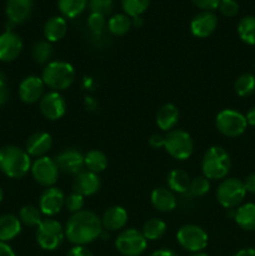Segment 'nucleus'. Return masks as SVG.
Segmentation results:
<instances>
[{
	"label": "nucleus",
	"instance_id": "45",
	"mask_svg": "<svg viewBox=\"0 0 255 256\" xmlns=\"http://www.w3.org/2000/svg\"><path fill=\"white\" fill-rule=\"evenodd\" d=\"M149 144L152 145V148H164V136L160 134H154L150 136Z\"/></svg>",
	"mask_w": 255,
	"mask_h": 256
},
{
	"label": "nucleus",
	"instance_id": "42",
	"mask_svg": "<svg viewBox=\"0 0 255 256\" xmlns=\"http://www.w3.org/2000/svg\"><path fill=\"white\" fill-rule=\"evenodd\" d=\"M195 6L202 9V12H212L218 9L220 0H192Z\"/></svg>",
	"mask_w": 255,
	"mask_h": 256
},
{
	"label": "nucleus",
	"instance_id": "32",
	"mask_svg": "<svg viewBox=\"0 0 255 256\" xmlns=\"http://www.w3.org/2000/svg\"><path fill=\"white\" fill-rule=\"evenodd\" d=\"M132 18L126 14H115L108 22V30L115 36H122L132 28Z\"/></svg>",
	"mask_w": 255,
	"mask_h": 256
},
{
	"label": "nucleus",
	"instance_id": "31",
	"mask_svg": "<svg viewBox=\"0 0 255 256\" xmlns=\"http://www.w3.org/2000/svg\"><path fill=\"white\" fill-rule=\"evenodd\" d=\"M142 232L145 239L155 242V240H159L160 238L164 236V234L166 232V224L162 219L152 218L145 222Z\"/></svg>",
	"mask_w": 255,
	"mask_h": 256
},
{
	"label": "nucleus",
	"instance_id": "6",
	"mask_svg": "<svg viewBox=\"0 0 255 256\" xmlns=\"http://www.w3.org/2000/svg\"><path fill=\"white\" fill-rule=\"evenodd\" d=\"M246 195L244 182L238 178L224 179L216 190V198L219 204L225 209H232L242 204Z\"/></svg>",
	"mask_w": 255,
	"mask_h": 256
},
{
	"label": "nucleus",
	"instance_id": "51",
	"mask_svg": "<svg viewBox=\"0 0 255 256\" xmlns=\"http://www.w3.org/2000/svg\"><path fill=\"white\" fill-rule=\"evenodd\" d=\"M132 25H135V26H142V16L132 18Z\"/></svg>",
	"mask_w": 255,
	"mask_h": 256
},
{
	"label": "nucleus",
	"instance_id": "3",
	"mask_svg": "<svg viewBox=\"0 0 255 256\" xmlns=\"http://www.w3.org/2000/svg\"><path fill=\"white\" fill-rule=\"evenodd\" d=\"M42 79L52 92L69 89L75 80V69L72 64L62 60H54L45 65Z\"/></svg>",
	"mask_w": 255,
	"mask_h": 256
},
{
	"label": "nucleus",
	"instance_id": "49",
	"mask_svg": "<svg viewBox=\"0 0 255 256\" xmlns=\"http://www.w3.org/2000/svg\"><path fill=\"white\" fill-rule=\"evenodd\" d=\"M245 118H246L248 125H252V126H255V106H252V109H250L249 112H246Z\"/></svg>",
	"mask_w": 255,
	"mask_h": 256
},
{
	"label": "nucleus",
	"instance_id": "33",
	"mask_svg": "<svg viewBox=\"0 0 255 256\" xmlns=\"http://www.w3.org/2000/svg\"><path fill=\"white\" fill-rule=\"evenodd\" d=\"M19 220L22 222V224L26 225V226L38 228L44 219H42V214L39 208L34 206V205H25L20 210Z\"/></svg>",
	"mask_w": 255,
	"mask_h": 256
},
{
	"label": "nucleus",
	"instance_id": "34",
	"mask_svg": "<svg viewBox=\"0 0 255 256\" xmlns=\"http://www.w3.org/2000/svg\"><path fill=\"white\" fill-rule=\"evenodd\" d=\"M32 59L38 64H48L52 56V45L48 40H39L34 44L32 50Z\"/></svg>",
	"mask_w": 255,
	"mask_h": 256
},
{
	"label": "nucleus",
	"instance_id": "29",
	"mask_svg": "<svg viewBox=\"0 0 255 256\" xmlns=\"http://www.w3.org/2000/svg\"><path fill=\"white\" fill-rule=\"evenodd\" d=\"M86 6L88 0H58V9L68 19L79 16Z\"/></svg>",
	"mask_w": 255,
	"mask_h": 256
},
{
	"label": "nucleus",
	"instance_id": "7",
	"mask_svg": "<svg viewBox=\"0 0 255 256\" xmlns=\"http://www.w3.org/2000/svg\"><path fill=\"white\" fill-rule=\"evenodd\" d=\"M65 239V229L54 219H44L36 229V242L42 249L52 252Z\"/></svg>",
	"mask_w": 255,
	"mask_h": 256
},
{
	"label": "nucleus",
	"instance_id": "11",
	"mask_svg": "<svg viewBox=\"0 0 255 256\" xmlns=\"http://www.w3.org/2000/svg\"><path fill=\"white\" fill-rule=\"evenodd\" d=\"M30 172L35 182L45 188L52 186L58 182L60 172L55 160L49 156L38 158L32 164Z\"/></svg>",
	"mask_w": 255,
	"mask_h": 256
},
{
	"label": "nucleus",
	"instance_id": "18",
	"mask_svg": "<svg viewBox=\"0 0 255 256\" xmlns=\"http://www.w3.org/2000/svg\"><path fill=\"white\" fill-rule=\"evenodd\" d=\"M100 186H102V182H100L99 175L89 170H82L79 174L75 175L74 182H72L74 192L84 198L96 194Z\"/></svg>",
	"mask_w": 255,
	"mask_h": 256
},
{
	"label": "nucleus",
	"instance_id": "8",
	"mask_svg": "<svg viewBox=\"0 0 255 256\" xmlns=\"http://www.w3.org/2000/svg\"><path fill=\"white\" fill-rule=\"evenodd\" d=\"M215 125L220 134L228 138H236L244 134L248 128L245 115L234 109H224L216 115Z\"/></svg>",
	"mask_w": 255,
	"mask_h": 256
},
{
	"label": "nucleus",
	"instance_id": "12",
	"mask_svg": "<svg viewBox=\"0 0 255 256\" xmlns=\"http://www.w3.org/2000/svg\"><path fill=\"white\" fill-rule=\"evenodd\" d=\"M39 108L45 119L55 122V120L62 119L65 115L66 102L59 92H52V90L48 94L42 95L39 102Z\"/></svg>",
	"mask_w": 255,
	"mask_h": 256
},
{
	"label": "nucleus",
	"instance_id": "43",
	"mask_svg": "<svg viewBox=\"0 0 255 256\" xmlns=\"http://www.w3.org/2000/svg\"><path fill=\"white\" fill-rule=\"evenodd\" d=\"M9 99V89H8V84L5 82V76L0 72V106L4 105Z\"/></svg>",
	"mask_w": 255,
	"mask_h": 256
},
{
	"label": "nucleus",
	"instance_id": "26",
	"mask_svg": "<svg viewBox=\"0 0 255 256\" xmlns=\"http://www.w3.org/2000/svg\"><path fill=\"white\" fill-rule=\"evenodd\" d=\"M190 178L186 172L182 169H174L168 174L166 184L168 188L172 190V192L176 194H186L189 192L190 186Z\"/></svg>",
	"mask_w": 255,
	"mask_h": 256
},
{
	"label": "nucleus",
	"instance_id": "20",
	"mask_svg": "<svg viewBox=\"0 0 255 256\" xmlns=\"http://www.w3.org/2000/svg\"><path fill=\"white\" fill-rule=\"evenodd\" d=\"M32 0H6L5 12L8 19L14 24H22L26 22L32 12Z\"/></svg>",
	"mask_w": 255,
	"mask_h": 256
},
{
	"label": "nucleus",
	"instance_id": "44",
	"mask_svg": "<svg viewBox=\"0 0 255 256\" xmlns=\"http://www.w3.org/2000/svg\"><path fill=\"white\" fill-rule=\"evenodd\" d=\"M66 256H92V254L88 248L82 246V245H75L68 252Z\"/></svg>",
	"mask_w": 255,
	"mask_h": 256
},
{
	"label": "nucleus",
	"instance_id": "52",
	"mask_svg": "<svg viewBox=\"0 0 255 256\" xmlns=\"http://www.w3.org/2000/svg\"><path fill=\"white\" fill-rule=\"evenodd\" d=\"M190 256H209V255L205 254V252H192V254L190 255Z\"/></svg>",
	"mask_w": 255,
	"mask_h": 256
},
{
	"label": "nucleus",
	"instance_id": "16",
	"mask_svg": "<svg viewBox=\"0 0 255 256\" xmlns=\"http://www.w3.org/2000/svg\"><path fill=\"white\" fill-rule=\"evenodd\" d=\"M22 50V38L14 32L0 34V62H10L16 59Z\"/></svg>",
	"mask_w": 255,
	"mask_h": 256
},
{
	"label": "nucleus",
	"instance_id": "24",
	"mask_svg": "<svg viewBox=\"0 0 255 256\" xmlns=\"http://www.w3.org/2000/svg\"><path fill=\"white\" fill-rule=\"evenodd\" d=\"M44 36L49 42H55L62 40L66 35L68 22L62 16H52L46 20L44 24Z\"/></svg>",
	"mask_w": 255,
	"mask_h": 256
},
{
	"label": "nucleus",
	"instance_id": "9",
	"mask_svg": "<svg viewBox=\"0 0 255 256\" xmlns=\"http://www.w3.org/2000/svg\"><path fill=\"white\" fill-rule=\"evenodd\" d=\"M176 240L182 249L190 252H200L206 248L209 236L202 228L188 224L178 230Z\"/></svg>",
	"mask_w": 255,
	"mask_h": 256
},
{
	"label": "nucleus",
	"instance_id": "14",
	"mask_svg": "<svg viewBox=\"0 0 255 256\" xmlns=\"http://www.w3.org/2000/svg\"><path fill=\"white\" fill-rule=\"evenodd\" d=\"M65 205V195L59 188L50 186L44 190L39 200V209L45 216H54Z\"/></svg>",
	"mask_w": 255,
	"mask_h": 256
},
{
	"label": "nucleus",
	"instance_id": "38",
	"mask_svg": "<svg viewBox=\"0 0 255 256\" xmlns=\"http://www.w3.org/2000/svg\"><path fill=\"white\" fill-rule=\"evenodd\" d=\"M84 205H85L84 196L80 194H78V192H72V194H69L66 198H65L64 206L66 208L68 212H72V214L82 212V208H84Z\"/></svg>",
	"mask_w": 255,
	"mask_h": 256
},
{
	"label": "nucleus",
	"instance_id": "47",
	"mask_svg": "<svg viewBox=\"0 0 255 256\" xmlns=\"http://www.w3.org/2000/svg\"><path fill=\"white\" fill-rule=\"evenodd\" d=\"M0 256H16L9 244L0 242Z\"/></svg>",
	"mask_w": 255,
	"mask_h": 256
},
{
	"label": "nucleus",
	"instance_id": "48",
	"mask_svg": "<svg viewBox=\"0 0 255 256\" xmlns=\"http://www.w3.org/2000/svg\"><path fill=\"white\" fill-rule=\"evenodd\" d=\"M149 256H179V255L170 249H160V250H156V252H152Z\"/></svg>",
	"mask_w": 255,
	"mask_h": 256
},
{
	"label": "nucleus",
	"instance_id": "4",
	"mask_svg": "<svg viewBox=\"0 0 255 256\" xmlns=\"http://www.w3.org/2000/svg\"><path fill=\"white\" fill-rule=\"evenodd\" d=\"M232 168L230 155L222 146H212L204 152L202 170L208 180H222Z\"/></svg>",
	"mask_w": 255,
	"mask_h": 256
},
{
	"label": "nucleus",
	"instance_id": "40",
	"mask_svg": "<svg viewBox=\"0 0 255 256\" xmlns=\"http://www.w3.org/2000/svg\"><path fill=\"white\" fill-rule=\"evenodd\" d=\"M218 9L224 16L232 18L239 12V4L236 0H220Z\"/></svg>",
	"mask_w": 255,
	"mask_h": 256
},
{
	"label": "nucleus",
	"instance_id": "27",
	"mask_svg": "<svg viewBox=\"0 0 255 256\" xmlns=\"http://www.w3.org/2000/svg\"><path fill=\"white\" fill-rule=\"evenodd\" d=\"M234 220L242 229L248 232H254L255 230V204L254 202H248L242 205L235 210Z\"/></svg>",
	"mask_w": 255,
	"mask_h": 256
},
{
	"label": "nucleus",
	"instance_id": "39",
	"mask_svg": "<svg viewBox=\"0 0 255 256\" xmlns=\"http://www.w3.org/2000/svg\"><path fill=\"white\" fill-rule=\"evenodd\" d=\"M105 24V16L99 12H90L89 18H88V26L92 30L94 34H100L104 30Z\"/></svg>",
	"mask_w": 255,
	"mask_h": 256
},
{
	"label": "nucleus",
	"instance_id": "13",
	"mask_svg": "<svg viewBox=\"0 0 255 256\" xmlns=\"http://www.w3.org/2000/svg\"><path fill=\"white\" fill-rule=\"evenodd\" d=\"M54 160L59 168V172L69 175H78L84 168V155L74 148L60 152Z\"/></svg>",
	"mask_w": 255,
	"mask_h": 256
},
{
	"label": "nucleus",
	"instance_id": "22",
	"mask_svg": "<svg viewBox=\"0 0 255 256\" xmlns=\"http://www.w3.org/2000/svg\"><path fill=\"white\" fill-rule=\"evenodd\" d=\"M152 204L158 212H169L176 208V198L168 188H156L152 192Z\"/></svg>",
	"mask_w": 255,
	"mask_h": 256
},
{
	"label": "nucleus",
	"instance_id": "41",
	"mask_svg": "<svg viewBox=\"0 0 255 256\" xmlns=\"http://www.w3.org/2000/svg\"><path fill=\"white\" fill-rule=\"evenodd\" d=\"M89 8L92 12H99L105 16L110 14L112 9V0H89Z\"/></svg>",
	"mask_w": 255,
	"mask_h": 256
},
{
	"label": "nucleus",
	"instance_id": "10",
	"mask_svg": "<svg viewBox=\"0 0 255 256\" xmlns=\"http://www.w3.org/2000/svg\"><path fill=\"white\" fill-rule=\"evenodd\" d=\"M148 240L142 232L136 229H126L118 235L115 248L124 256H140L146 250Z\"/></svg>",
	"mask_w": 255,
	"mask_h": 256
},
{
	"label": "nucleus",
	"instance_id": "50",
	"mask_svg": "<svg viewBox=\"0 0 255 256\" xmlns=\"http://www.w3.org/2000/svg\"><path fill=\"white\" fill-rule=\"evenodd\" d=\"M234 256H255V249L248 248V249H242L236 252Z\"/></svg>",
	"mask_w": 255,
	"mask_h": 256
},
{
	"label": "nucleus",
	"instance_id": "35",
	"mask_svg": "<svg viewBox=\"0 0 255 256\" xmlns=\"http://www.w3.org/2000/svg\"><path fill=\"white\" fill-rule=\"evenodd\" d=\"M235 92L239 96L245 98L255 92V76L252 74H242L235 80Z\"/></svg>",
	"mask_w": 255,
	"mask_h": 256
},
{
	"label": "nucleus",
	"instance_id": "25",
	"mask_svg": "<svg viewBox=\"0 0 255 256\" xmlns=\"http://www.w3.org/2000/svg\"><path fill=\"white\" fill-rule=\"evenodd\" d=\"M22 232V222L12 214L0 216V242H8L15 239Z\"/></svg>",
	"mask_w": 255,
	"mask_h": 256
},
{
	"label": "nucleus",
	"instance_id": "53",
	"mask_svg": "<svg viewBox=\"0 0 255 256\" xmlns=\"http://www.w3.org/2000/svg\"><path fill=\"white\" fill-rule=\"evenodd\" d=\"M2 198H4V192H2V188H0V202H2Z\"/></svg>",
	"mask_w": 255,
	"mask_h": 256
},
{
	"label": "nucleus",
	"instance_id": "36",
	"mask_svg": "<svg viewBox=\"0 0 255 256\" xmlns=\"http://www.w3.org/2000/svg\"><path fill=\"white\" fill-rule=\"evenodd\" d=\"M150 0H122V8L129 18L142 16L148 10Z\"/></svg>",
	"mask_w": 255,
	"mask_h": 256
},
{
	"label": "nucleus",
	"instance_id": "30",
	"mask_svg": "<svg viewBox=\"0 0 255 256\" xmlns=\"http://www.w3.org/2000/svg\"><path fill=\"white\" fill-rule=\"evenodd\" d=\"M238 35L242 42L255 45V16H244L238 24Z\"/></svg>",
	"mask_w": 255,
	"mask_h": 256
},
{
	"label": "nucleus",
	"instance_id": "37",
	"mask_svg": "<svg viewBox=\"0 0 255 256\" xmlns=\"http://www.w3.org/2000/svg\"><path fill=\"white\" fill-rule=\"evenodd\" d=\"M210 190V180H208L205 176H196L190 182L189 186V195L195 198L204 196Z\"/></svg>",
	"mask_w": 255,
	"mask_h": 256
},
{
	"label": "nucleus",
	"instance_id": "1",
	"mask_svg": "<svg viewBox=\"0 0 255 256\" xmlns=\"http://www.w3.org/2000/svg\"><path fill=\"white\" fill-rule=\"evenodd\" d=\"M64 229L65 238L72 244L85 246L100 238L104 228H102V219L95 212L82 210L69 218Z\"/></svg>",
	"mask_w": 255,
	"mask_h": 256
},
{
	"label": "nucleus",
	"instance_id": "23",
	"mask_svg": "<svg viewBox=\"0 0 255 256\" xmlns=\"http://www.w3.org/2000/svg\"><path fill=\"white\" fill-rule=\"evenodd\" d=\"M179 110L174 104H164L156 114V125L160 130L162 132H170L176 126L178 122H179Z\"/></svg>",
	"mask_w": 255,
	"mask_h": 256
},
{
	"label": "nucleus",
	"instance_id": "19",
	"mask_svg": "<svg viewBox=\"0 0 255 256\" xmlns=\"http://www.w3.org/2000/svg\"><path fill=\"white\" fill-rule=\"evenodd\" d=\"M52 146V135L45 132H34L29 136L25 146V152L34 158L46 156L48 152Z\"/></svg>",
	"mask_w": 255,
	"mask_h": 256
},
{
	"label": "nucleus",
	"instance_id": "21",
	"mask_svg": "<svg viewBox=\"0 0 255 256\" xmlns=\"http://www.w3.org/2000/svg\"><path fill=\"white\" fill-rule=\"evenodd\" d=\"M128 222V212L122 206L115 205L109 208L102 218V224L106 232H118L124 229Z\"/></svg>",
	"mask_w": 255,
	"mask_h": 256
},
{
	"label": "nucleus",
	"instance_id": "28",
	"mask_svg": "<svg viewBox=\"0 0 255 256\" xmlns=\"http://www.w3.org/2000/svg\"><path fill=\"white\" fill-rule=\"evenodd\" d=\"M84 166L86 168V170L95 174L104 172L108 166L106 155L98 149L90 150L84 155Z\"/></svg>",
	"mask_w": 255,
	"mask_h": 256
},
{
	"label": "nucleus",
	"instance_id": "5",
	"mask_svg": "<svg viewBox=\"0 0 255 256\" xmlns=\"http://www.w3.org/2000/svg\"><path fill=\"white\" fill-rule=\"evenodd\" d=\"M164 148L174 159L188 160L194 152V142L189 132L180 129H172L164 135Z\"/></svg>",
	"mask_w": 255,
	"mask_h": 256
},
{
	"label": "nucleus",
	"instance_id": "17",
	"mask_svg": "<svg viewBox=\"0 0 255 256\" xmlns=\"http://www.w3.org/2000/svg\"><path fill=\"white\" fill-rule=\"evenodd\" d=\"M218 26V16L214 12H200L192 18L190 30L196 38H208Z\"/></svg>",
	"mask_w": 255,
	"mask_h": 256
},
{
	"label": "nucleus",
	"instance_id": "2",
	"mask_svg": "<svg viewBox=\"0 0 255 256\" xmlns=\"http://www.w3.org/2000/svg\"><path fill=\"white\" fill-rule=\"evenodd\" d=\"M30 155L24 149L6 145L0 149V170L12 179H22L32 169Z\"/></svg>",
	"mask_w": 255,
	"mask_h": 256
},
{
	"label": "nucleus",
	"instance_id": "15",
	"mask_svg": "<svg viewBox=\"0 0 255 256\" xmlns=\"http://www.w3.org/2000/svg\"><path fill=\"white\" fill-rule=\"evenodd\" d=\"M45 84L42 78L30 75L26 76L19 85V98L22 102L26 104H34V102H40L44 92Z\"/></svg>",
	"mask_w": 255,
	"mask_h": 256
},
{
	"label": "nucleus",
	"instance_id": "46",
	"mask_svg": "<svg viewBox=\"0 0 255 256\" xmlns=\"http://www.w3.org/2000/svg\"><path fill=\"white\" fill-rule=\"evenodd\" d=\"M244 185H245V190H246V192L255 194V172L254 174H250L249 176L245 179Z\"/></svg>",
	"mask_w": 255,
	"mask_h": 256
}]
</instances>
